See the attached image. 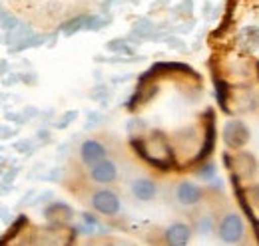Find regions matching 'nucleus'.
I'll return each mask as SVG.
<instances>
[{
	"label": "nucleus",
	"instance_id": "1",
	"mask_svg": "<svg viewBox=\"0 0 259 246\" xmlns=\"http://www.w3.org/2000/svg\"><path fill=\"white\" fill-rule=\"evenodd\" d=\"M224 141L229 149H241L249 141V129L243 121H227L224 127Z\"/></svg>",
	"mask_w": 259,
	"mask_h": 246
},
{
	"label": "nucleus",
	"instance_id": "2",
	"mask_svg": "<svg viewBox=\"0 0 259 246\" xmlns=\"http://www.w3.org/2000/svg\"><path fill=\"white\" fill-rule=\"evenodd\" d=\"M231 183H233L235 199H237V203H239V207H241L243 215L247 216V218H249V222L253 224V232H255V238H257V242H259V218L255 216V213H253V205L249 203L247 191H245V189H241V184H239V177H237L235 173H231Z\"/></svg>",
	"mask_w": 259,
	"mask_h": 246
},
{
	"label": "nucleus",
	"instance_id": "3",
	"mask_svg": "<svg viewBox=\"0 0 259 246\" xmlns=\"http://www.w3.org/2000/svg\"><path fill=\"white\" fill-rule=\"evenodd\" d=\"M243 232H245L243 222L237 215H227L220 224V236L224 242H229V244L239 242L243 238Z\"/></svg>",
	"mask_w": 259,
	"mask_h": 246
},
{
	"label": "nucleus",
	"instance_id": "4",
	"mask_svg": "<svg viewBox=\"0 0 259 246\" xmlns=\"http://www.w3.org/2000/svg\"><path fill=\"white\" fill-rule=\"evenodd\" d=\"M92 205H94V209L100 215L106 216L118 215V211H120V201L112 191H98V193H94Z\"/></svg>",
	"mask_w": 259,
	"mask_h": 246
},
{
	"label": "nucleus",
	"instance_id": "5",
	"mask_svg": "<svg viewBox=\"0 0 259 246\" xmlns=\"http://www.w3.org/2000/svg\"><path fill=\"white\" fill-rule=\"evenodd\" d=\"M156 93H158V86H156L154 82H150V78H140L138 88H136V92H134V95L128 99L126 105H128V109H136V107L148 103Z\"/></svg>",
	"mask_w": 259,
	"mask_h": 246
},
{
	"label": "nucleus",
	"instance_id": "6",
	"mask_svg": "<svg viewBox=\"0 0 259 246\" xmlns=\"http://www.w3.org/2000/svg\"><path fill=\"white\" fill-rule=\"evenodd\" d=\"M231 171L237 175V177H245V179H251L255 173H257V161L251 153H241L233 155V161H231Z\"/></svg>",
	"mask_w": 259,
	"mask_h": 246
},
{
	"label": "nucleus",
	"instance_id": "7",
	"mask_svg": "<svg viewBox=\"0 0 259 246\" xmlns=\"http://www.w3.org/2000/svg\"><path fill=\"white\" fill-rule=\"evenodd\" d=\"M205 141H203V147H201V151L197 153L194 161L195 163H199V161H205L209 155L213 153V149H215V121H213V111L211 109H207L205 111Z\"/></svg>",
	"mask_w": 259,
	"mask_h": 246
},
{
	"label": "nucleus",
	"instance_id": "8",
	"mask_svg": "<svg viewBox=\"0 0 259 246\" xmlns=\"http://www.w3.org/2000/svg\"><path fill=\"white\" fill-rule=\"evenodd\" d=\"M44 216L52 222V224H66V222H70L72 220V216H74V211L66 205V203H60V201H56V203H52L50 207H46L44 209Z\"/></svg>",
	"mask_w": 259,
	"mask_h": 246
},
{
	"label": "nucleus",
	"instance_id": "9",
	"mask_svg": "<svg viewBox=\"0 0 259 246\" xmlns=\"http://www.w3.org/2000/svg\"><path fill=\"white\" fill-rule=\"evenodd\" d=\"M80 153H82V161L90 167H94V165L102 163L106 159V149L98 141H84Z\"/></svg>",
	"mask_w": 259,
	"mask_h": 246
},
{
	"label": "nucleus",
	"instance_id": "10",
	"mask_svg": "<svg viewBox=\"0 0 259 246\" xmlns=\"http://www.w3.org/2000/svg\"><path fill=\"white\" fill-rule=\"evenodd\" d=\"M237 46L243 52H253L259 48V26H247L239 32L237 36Z\"/></svg>",
	"mask_w": 259,
	"mask_h": 246
},
{
	"label": "nucleus",
	"instance_id": "11",
	"mask_svg": "<svg viewBox=\"0 0 259 246\" xmlns=\"http://www.w3.org/2000/svg\"><path fill=\"white\" fill-rule=\"evenodd\" d=\"M116 175H118L116 165L110 163V161H106V159L92 167V179L96 183H112L116 179Z\"/></svg>",
	"mask_w": 259,
	"mask_h": 246
},
{
	"label": "nucleus",
	"instance_id": "12",
	"mask_svg": "<svg viewBox=\"0 0 259 246\" xmlns=\"http://www.w3.org/2000/svg\"><path fill=\"white\" fill-rule=\"evenodd\" d=\"M201 199V189L194 183H182L178 187V201L182 205H195Z\"/></svg>",
	"mask_w": 259,
	"mask_h": 246
},
{
	"label": "nucleus",
	"instance_id": "13",
	"mask_svg": "<svg viewBox=\"0 0 259 246\" xmlns=\"http://www.w3.org/2000/svg\"><path fill=\"white\" fill-rule=\"evenodd\" d=\"M167 242L174 246H184L190 240V228L186 224H174L167 228V234H165Z\"/></svg>",
	"mask_w": 259,
	"mask_h": 246
},
{
	"label": "nucleus",
	"instance_id": "14",
	"mask_svg": "<svg viewBox=\"0 0 259 246\" xmlns=\"http://www.w3.org/2000/svg\"><path fill=\"white\" fill-rule=\"evenodd\" d=\"M132 193L140 199V201H150L156 197V184L148 179H140V181H134L132 184Z\"/></svg>",
	"mask_w": 259,
	"mask_h": 246
},
{
	"label": "nucleus",
	"instance_id": "15",
	"mask_svg": "<svg viewBox=\"0 0 259 246\" xmlns=\"http://www.w3.org/2000/svg\"><path fill=\"white\" fill-rule=\"evenodd\" d=\"M213 86H215V95H218V103H220V107H222V111L224 113H229V107H227V84L218 76V74H213Z\"/></svg>",
	"mask_w": 259,
	"mask_h": 246
},
{
	"label": "nucleus",
	"instance_id": "16",
	"mask_svg": "<svg viewBox=\"0 0 259 246\" xmlns=\"http://www.w3.org/2000/svg\"><path fill=\"white\" fill-rule=\"evenodd\" d=\"M28 226V218H26V215H18V218L12 222V226L8 228V232L2 236V244H8V240H12L14 236H18L24 228Z\"/></svg>",
	"mask_w": 259,
	"mask_h": 246
},
{
	"label": "nucleus",
	"instance_id": "17",
	"mask_svg": "<svg viewBox=\"0 0 259 246\" xmlns=\"http://www.w3.org/2000/svg\"><path fill=\"white\" fill-rule=\"evenodd\" d=\"M86 24H88V16H78V18H74V20H70V22H64V24L60 26V30H62V34H66V36H72L74 32L86 30Z\"/></svg>",
	"mask_w": 259,
	"mask_h": 246
},
{
	"label": "nucleus",
	"instance_id": "18",
	"mask_svg": "<svg viewBox=\"0 0 259 246\" xmlns=\"http://www.w3.org/2000/svg\"><path fill=\"white\" fill-rule=\"evenodd\" d=\"M42 42H44V38H42V36H30V38H24L18 46H14V48H12V52H22V50H26V48L40 46Z\"/></svg>",
	"mask_w": 259,
	"mask_h": 246
},
{
	"label": "nucleus",
	"instance_id": "19",
	"mask_svg": "<svg viewBox=\"0 0 259 246\" xmlns=\"http://www.w3.org/2000/svg\"><path fill=\"white\" fill-rule=\"evenodd\" d=\"M0 16H2V28H4L6 32L14 30L16 26H20V24H18V20H16V16L8 14V10H2V12H0Z\"/></svg>",
	"mask_w": 259,
	"mask_h": 246
},
{
	"label": "nucleus",
	"instance_id": "20",
	"mask_svg": "<svg viewBox=\"0 0 259 246\" xmlns=\"http://www.w3.org/2000/svg\"><path fill=\"white\" fill-rule=\"evenodd\" d=\"M108 50L110 52H122V54H132V48L126 46V42L124 40H112L110 44H108Z\"/></svg>",
	"mask_w": 259,
	"mask_h": 246
},
{
	"label": "nucleus",
	"instance_id": "21",
	"mask_svg": "<svg viewBox=\"0 0 259 246\" xmlns=\"http://www.w3.org/2000/svg\"><path fill=\"white\" fill-rule=\"evenodd\" d=\"M247 197H249V201H251V205L259 209V184H249L247 189Z\"/></svg>",
	"mask_w": 259,
	"mask_h": 246
},
{
	"label": "nucleus",
	"instance_id": "22",
	"mask_svg": "<svg viewBox=\"0 0 259 246\" xmlns=\"http://www.w3.org/2000/svg\"><path fill=\"white\" fill-rule=\"evenodd\" d=\"M108 20L104 18H98V16H88V24H86V30H100Z\"/></svg>",
	"mask_w": 259,
	"mask_h": 246
},
{
	"label": "nucleus",
	"instance_id": "23",
	"mask_svg": "<svg viewBox=\"0 0 259 246\" xmlns=\"http://www.w3.org/2000/svg\"><path fill=\"white\" fill-rule=\"evenodd\" d=\"M213 173H215V167L211 165V163H207V165H203L199 171H197V175L201 177V179H211L213 177Z\"/></svg>",
	"mask_w": 259,
	"mask_h": 246
},
{
	"label": "nucleus",
	"instance_id": "24",
	"mask_svg": "<svg viewBox=\"0 0 259 246\" xmlns=\"http://www.w3.org/2000/svg\"><path fill=\"white\" fill-rule=\"evenodd\" d=\"M74 117H76V111H70V113H66V117L60 123H58V127H60V129H62V127H66V125L70 123V119H74Z\"/></svg>",
	"mask_w": 259,
	"mask_h": 246
}]
</instances>
